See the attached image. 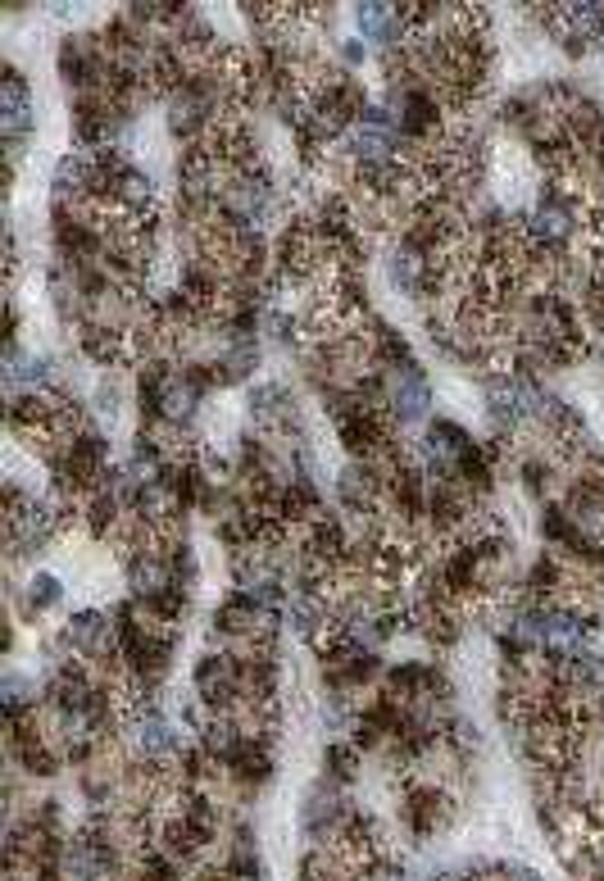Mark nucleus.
<instances>
[{
  "label": "nucleus",
  "mask_w": 604,
  "mask_h": 881,
  "mask_svg": "<svg viewBox=\"0 0 604 881\" xmlns=\"http://www.w3.org/2000/svg\"><path fill=\"white\" fill-rule=\"evenodd\" d=\"M196 700L209 714H236V705L246 700V682H241V654L236 650H209L196 663Z\"/></svg>",
  "instance_id": "7ed1b4c3"
},
{
  "label": "nucleus",
  "mask_w": 604,
  "mask_h": 881,
  "mask_svg": "<svg viewBox=\"0 0 604 881\" xmlns=\"http://www.w3.org/2000/svg\"><path fill=\"white\" fill-rule=\"evenodd\" d=\"M536 14L550 27V37L564 46V55L582 59V55L604 50V5L600 0H586V5H546Z\"/></svg>",
  "instance_id": "f03ea898"
},
{
  "label": "nucleus",
  "mask_w": 604,
  "mask_h": 881,
  "mask_svg": "<svg viewBox=\"0 0 604 881\" xmlns=\"http://www.w3.org/2000/svg\"><path fill=\"white\" fill-rule=\"evenodd\" d=\"M450 818H455V796L445 791V781L409 773L400 791V827L409 832V841H432Z\"/></svg>",
  "instance_id": "f257e3e1"
},
{
  "label": "nucleus",
  "mask_w": 604,
  "mask_h": 881,
  "mask_svg": "<svg viewBox=\"0 0 604 881\" xmlns=\"http://www.w3.org/2000/svg\"><path fill=\"white\" fill-rule=\"evenodd\" d=\"M209 369H214V386H241V382H251V378L259 373V346H255V337L228 341L214 359H209Z\"/></svg>",
  "instance_id": "9d476101"
},
{
  "label": "nucleus",
  "mask_w": 604,
  "mask_h": 881,
  "mask_svg": "<svg viewBox=\"0 0 604 881\" xmlns=\"http://www.w3.org/2000/svg\"><path fill=\"white\" fill-rule=\"evenodd\" d=\"M364 59H369L364 37H355V42H346V46H341V65H350V69H355V65H364Z\"/></svg>",
  "instance_id": "f3484780"
},
{
  "label": "nucleus",
  "mask_w": 604,
  "mask_h": 881,
  "mask_svg": "<svg viewBox=\"0 0 604 881\" xmlns=\"http://www.w3.org/2000/svg\"><path fill=\"white\" fill-rule=\"evenodd\" d=\"M523 486L532 496H546V482H550V464H546V454H532V460H523Z\"/></svg>",
  "instance_id": "2eb2a0df"
},
{
  "label": "nucleus",
  "mask_w": 604,
  "mask_h": 881,
  "mask_svg": "<svg viewBox=\"0 0 604 881\" xmlns=\"http://www.w3.org/2000/svg\"><path fill=\"white\" fill-rule=\"evenodd\" d=\"M359 881H409V872H405V863L396 855H382V859H373L364 872H359Z\"/></svg>",
  "instance_id": "4468645a"
},
{
  "label": "nucleus",
  "mask_w": 604,
  "mask_h": 881,
  "mask_svg": "<svg viewBox=\"0 0 604 881\" xmlns=\"http://www.w3.org/2000/svg\"><path fill=\"white\" fill-rule=\"evenodd\" d=\"M541 536H546L550 545H559V550H568V545L578 541V528H572L568 509H564L559 500H546V505H541Z\"/></svg>",
  "instance_id": "f8f14e48"
},
{
  "label": "nucleus",
  "mask_w": 604,
  "mask_h": 881,
  "mask_svg": "<svg viewBox=\"0 0 604 881\" xmlns=\"http://www.w3.org/2000/svg\"><path fill=\"white\" fill-rule=\"evenodd\" d=\"M251 414L259 428H274V432H295L300 437V418H295V396L287 382H259L251 386Z\"/></svg>",
  "instance_id": "1a4fd4ad"
},
{
  "label": "nucleus",
  "mask_w": 604,
  "mask_h": 881,
  "mask_svg": "<svg viewBox=\"0 0 604 881\" xmlns=\"http://www.w3.org/2000/svg\"><path fill=\"white\" fill-rule=\"evenodd\" d=\"M386 386H391V401H386V414L396 428H409V422H422L432 414V382L422 369H405V373H386Z\"/></svg>",
  "instance_id": "423d86ee"
},
{
  "label": "nucleus",
  "mask_w": 604,
  "mask_h": 881,
  "mask_svg": "<svg viewBox=\"0 0 604 881\" xmlns=\"http://www.w3.org/2000/svg\"><path fill=\"white\" fill-rule=\"evenodd\" d=\"M355 23H359V37L382 46V55L409 46V14H405V5L369 0V5H355Z\"/></svg>",
  "instance_id": "0eeeda50"
},
{
  "label": "nucleus",
  "mask_w": 604,
  "mask_h": 881,
  "mask_svg": "<svg viewBox=\"0 0 604 881\" xmlns=\"http://www.w3.org/2000/svg\"><path fill=\"white\" fill-rule=\"evenodd\" d=\"M65 641H69V650L78 659L96 663V668H109L118 659V627H114V614H105V610H78V614H69Z\"/></svg>",
  "instance_id": "39448f33"
},
{
  "label": "nucleus",
  "mask_w": 604,
  "mask_h": 881,
  "mask_svg": "<svg viewBox=\"0 0 604 881\" xmlns=\"http://www.w3.org/2000/svg\"><path fill=\"white\" fill-rule=\"evenodd\" d=\"M359 768H364V754H359L350 741H327V750H323V777L332 786H350L359 777Z\"/></svg>",
  "instance_id": "9b49d317"
},
{
  "label": "nucleus",
  "mask_w": 604,
  "mask_h": 881,
  "mask_svg": "<svg viewBox=\"0 0 604 881\" xmlns=\"http://www.w3.org/2000/svg\"><path fill=\"white\" fill-rule=\"evenodd\" d=\"M264 327L274 332V341L287 346V350L300 341V332H305V323H300L295 314H287V310H268V314H264Z\"/></svg>",
  "instance_id": "ddd939ff"
},
{
  "label": "nucleus",
  "mask_w": 604,
  "mask_h": 881,
  "mask_svg": "<svg viewBox=\"0 0 604 881\" xmlns=\"http://www.w3.org/2000/svg\"><path fill=\"white\" fill-rule=\"evenodd\" d=\"M37 128V109H33V91H27V78L5 65V86H0V141H5V155L19 164L27 137Z\"/></svg>",
  "instance_id": "20e7f679"
},
{
  "label": "nucleus",
  "mask_w": 604,
  "mask_h": 881,
  "mask_svg": "<svg viewBox=\"0 0 604 881\" xmlns=\"http://www.w3.org/2000/svg\"><path fill=\"white\" fill-rule=\"evenodd\" d=\"M78 350L101 363V369H124V363H132V341L124 327L114 323H101V318H82L78 323Z\"/></svg>",
  "instance_id": "6e6552de"
},
{
  "label": "nucleus",
  "mask_w": 604,
  "mask_h": 881,
  "mask_svg": "<svg viewBox=\"0 0 604 881\" xmlns=\"http://www.w3.org/2000/svg\"><path fill=\"white\" fill-rule=\"evenodd\" d=\"M118 401H124V396H118V382H114V378H101V386H96V414H101V418H114Z\"/></svg>",
  "instance_id": "dca6fc26"
}]
</instances>
